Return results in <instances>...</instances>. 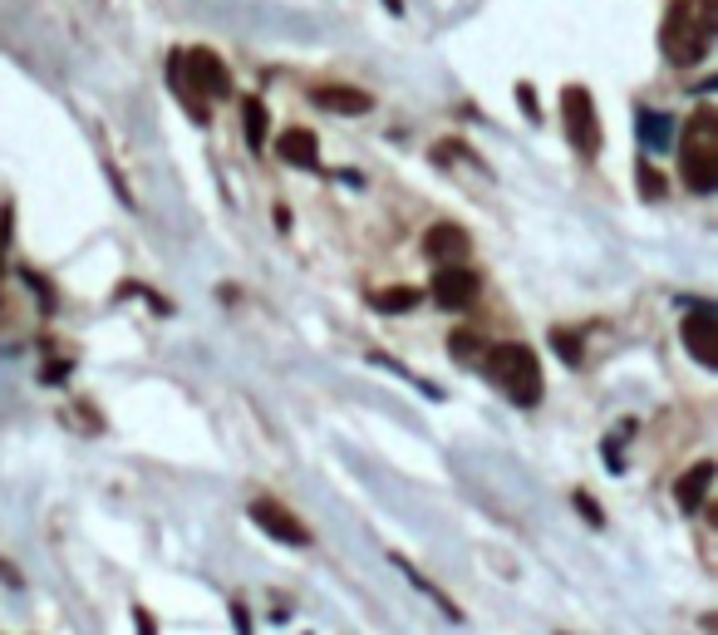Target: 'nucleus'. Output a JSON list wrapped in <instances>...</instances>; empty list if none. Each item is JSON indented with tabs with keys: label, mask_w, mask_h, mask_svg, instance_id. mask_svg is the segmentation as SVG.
Segmentation results:
<instances>
[{
	"label": "nucleus",
	"mask_w": 718,
	"mask_h": 635,
	"mask_svg": "<svg viewBox=\"0 0 718 635\" xmlns=\"http://www.w3.org/2000/svg\"><path fill=\"white\" fill-rule=\"evenodd\" d=\"M714 35H718V0H674L664 15V31H659V45H664L669 64L694 70L708 55Z\"/></svg>",
	"instance_id": "1"
},
{
	"label": "nucleus",
	"mask_w": 718,
	"mask_h": 635,
	"mask_svg": "<svg viewBox=\"0 0 718 635\" xmlns=\"http://www.w3.org/2000/svg\"><path fill=\"white\" fill-rule=\"evenodd\" d=\"M167 74H173L177 94H183L187 114H192L197 124L207 119L202 99H226V94H232V74H226L222 55H212V50H177L173 60H167Z\"/></svg>",
	"instance_id": "2"
},
{
	"label": "nucleus",
	"mask_w": 718,
	"mask_h": 635,
	"mask_svg": "<svg viewBox=\"0 0 718 635\" xmlns=\"http://www.w3.org/2000/svg\"><path fill=\"white\" fill-rule=\"evenodd\" d=\"M482 369H487L492 385H497L511 404H521V409L541 404V365H537V355H531L527 345H517V340L492 345L487 355H482Z\"/></svg>",
	"instance_id": "3"
},
{
	"label": "nucleus",
	"mask_w": 718,
	"mask_h": 635,
	"mask_svg": "<svg viewBox=\"0 0 718 635\" xmlns=\"http://www.w3.org/2000/svg\"><path fill=\"white\" fill-rule=\"evenodd\" d=\"M679 173L694 192H714L718 188V114L698 109L684 124V139H679Z\"/></svg>",
	"instance_id": "4"
},
{
	"label": "nucleus",
	"mask_w": 718,
	"mask_h": 635,
	"mask_svg": "<svg viewBox=\"0 0 718 635\" xmlns=\"http://www.w3.org/2000/svg\"><path fill=\"white\" fill-rule=\"evenodd\" d=\"M561 119H566V133H570L580 158H596L600 153V119H596V104H590V94L580 90V84L561 90Z\"/></svg>",
	"instance_id": "5"
},
{
	"label": "nucleus",
	"mask_w": 718,
	"mask_h": 635,
	"mask_svg": "<svg viewBox=\"0 0 718 635\" xmlns=\"http://www.w3.org/2000/svg\"><path fill=\"white\" fill-rule=\"evenodd\" d=\"M684 345L704 369L718 365V316H714V306H694L684 316Z\"/></svg>",
	"instance_id": "6"
},
{
	"label": "nucleus",
	"mask_w": 718,
	"mask_h": 635,
	"mask_svg": "<svg viewBox=\"0 0 718 635\" xmlns=\"http://www.w3.org/2000/svg\"><path fill=\"white\" fill-rule=\"evenodd\" d=\"M251 522L261 527L266 537H275V542H291V546H310V532L301 527V517L285 513L281 503H271V497H256L251 503Z\"/></svg>",
	"instance_id": "7"
},
{
	"label": "nucleus",
	"mask_w": 718,
	"mask_h": 635,
	"mask_svg": "<svg viewBox=\"0 0 718 635\" xmlns=\"http://www.w3.org/2000/svg\"><path fill=\"white\" fill-rule=\"evenodd\" d=\"M482 291V277L472 267H438V277H433V301L448 310H462L472 306Z\"/></svg>",
	"instance_id": "8"
},
{
	"label": "nucleus",
	"mask_w": 718,
	"mask_h": 635,
	"mask_svg": "<svg viewBox=\"0 0 718 635\" xmlns=\"http://www.w3.org/2000/svg\"><path fill=\"white\" fill-rule=\"evenodd\" d=\"M472 251L468 232L458 227V222H438V227L423 232V257L438 261V267H462V257Z\"/></svg>",
	"instance_id": "9"
},
{
	"label": "nucleus",
	"mask_w": 718,
	"mask_h": 635,
	"mask_svg": "<svg viewBox=\"0 0 718 635\" xmlns=\"http://www.w3.org/2000/svg\"><path fill=\"white\" fill-rule=\"evenodd\" d=\"M310 99L320 104V109H330V114H344V119H354V114H369V109H374L369 94L344 90V84H320V90H315Z\"/></svg>",
	"instance_id": "10"
},
{
	"label": "nucleus",
	"mask_w": 718,
	"mask_h": 635,
	"mask_svg": "<svg viewBox=\"0 0 718 635\" xmlns=\"http://www.w3.org/2000/svg\"><path fill=\"white\" fill-rule=\"evenodd\" d=\"M708 487H714V463H694V468H688V473L674 483L679 507H684V513H698V507H704V497H708Z\"/></svg>",
	"instance_id": "11"
},
{
	"label": "nucleus",
	"mask_w": 718,
	"mask_h": 635,
	"mask_svg": "<svg viewBox=\"0 0 718 635\" xmlns=\"http://www.w3.org/2000/svg\"><path fill=\"white\" fill-rule=\"evenodd\" d=\"M275 153H281L285 163H295V168H315V163H320V143H315L310 129H285Z\"/></svg>",
	"instance_id": "12"
},
{
	"label": "nucleus",
	"mask_w": 718,
	"mask_h": 635,
	"mask_svg": "<svg viewBox=\"0 0 718 635\" xmlns=\"http://www.w3.org/2000/svg\"><path fill=\"white\" fill-rule=\"evenodd\" d=\"M369 306L379 310V316H403V310L419 306V291L413 286H389V291H374Z\"/></svg>",
	"instance_id": "13"
},
{
	"label": "nucleus",
	"mask_w": 718,
	"mask_h": 635,
	"mask_svg": "<svg viewBox=\"0 0 718 635\" xmlns=\"http://www.w3.org/2000/svg\"><path fill=\"white\" fill-rule=\"evenodd\" d=\"M635 124H639V133H645L649 149H669V133H674V119H669V114L635 109Z\"/></svg>",
	"instance_id": "14"
},
{
	"label": "nucleus",
	"mask_w": 718,
	"mask_h": 635,
	"mask_svg": "<svg viewBox=\"0 0 718 635\" xmlns=\"http://www.w3.org/2000/svg\"><path fill=\"white\" fill-rule=\"evenodd\" d=\"M242 129H246V143H251V149L266 143V104L256 99V94H246V104H242Z\"/></svg>",
	"instance_id": "15"
},
{
	"label": "nucleus",
	"mask_w": 718,
	"mask_h": 635,
	"mask_svg": "<svg viewBox=\"0 0 718 635\" xmlns=\"http://www.w3.org/2000/svg\"><path fill=\"white\" fill-rule=\"evenodd\" d=\"M448 345H452V355H458V360H482V355H487V345H482L478 330H452Z\"/></svg>",
	"instance_id": "16"
},
{
	"label": "nucleus",
	"mask_w": 718,
	"mask_h": 635,
	"mask_svg": "<svg viewBox=\"0 0 718 635\" xmlns=\"http://www.w3.org/2000/svg\"><path fill=\"white\" fill-rule=\"evenodd\" d=\"M551 350H556L566 365H580V340L570 330H551Z\"/></svg>",
	"instance_id": "17"
},
{
	"label": "nucleus",
	"mask_w": 718,
	"mask_h": 635,
	"mask_svg": "<svg viewBox=\"0 0 718 635\" xmlns=\"http://www.w3.org/2000/svg\"><path fill=\"white\" fill-rule=\"evenodd\" d=\"M517 104H521V114H527L531 124H541V109H537V94H531V84H517Z\"/></svg>",
	"instance_id": "18"
},
{
	"label": "nucleus",
	"mask_w": 718,
	"mask_h": 635,
	"mask_svg": "<svg viewBox=\"0 0 718 635\" xmlns=\"http://www.w3.org/2000/svg\"><path fill=\"white\" fill-rule=\"evenodd\" d=\"M639 192H645V198H664V183H659L655 168H639Z\"/></svg>",
	"instance_id": "19"
},
{
	"label": "nucleus",
	"mask_w": 718,
	"mask_h": 635,
	"mask_svg": "<svg viewBox=\"0 0 718 635\" xmlns=\"http://www.w3.org/2000/svg\"><path fill=\"white\" fill-rule=\"evenodd\" d=\"M576 507H580V513H586V522H605V517H600V507L590 503L586 493H576Z\"/></svg>",
	"instance_id": "20"
},
{
	"label": "nucleus",
	"mask_w": 718,
	"mask_h": 635,
	"mask_svg": "<svg viewBox=\"0 0 718 635\" xmlns=\"http://www.w3.org/2000/svg\"><path fill=\"white\" fill-rule=\"evenodd\" d=\"M138 625H143V635H153V615L148 611H138Z\"/></svg>",
	"instance_id": "21"
},
{
	"label": "nucleus",
	"mask_w": 718,
	"mask_h": 635,
	"mask_svg": "<svg viewBox=\"0 0 718 635\" xmlns=\"http://www.w3.org/2000/svg\"><path fill=\"white\" fill-rule=\"evenodd\" d=\"M384 5H389V11H399V15H403V5H399V0H384Z\"/></svg>",
	"instance_id": "22"
},
{
	"label": "nucleus",
	"mask_w": 718,
	"mask_h": 635,
	"mask_svg": "<svg viewBox=\"0 0 718 635\" xmlns=\"http://www.w3.org/2000/svg\"><path fill=\"white\" fill-rule=\"evenodd\" d=\"M0 271H5V261H0Z\"/></svg>",
	"instance_id": "23"
}]
</instances>
